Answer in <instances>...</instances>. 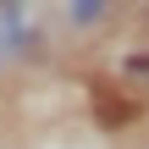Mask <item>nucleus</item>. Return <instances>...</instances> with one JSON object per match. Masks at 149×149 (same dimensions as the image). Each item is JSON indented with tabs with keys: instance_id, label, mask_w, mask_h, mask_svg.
I'll list each match as a JSON object with an SVG mask.
<instances>
[{
	"instance_id": "1",
	"label": "nucleus",
	"mask_w": 149,
	"mask_h": 149,
	"mask_svg": "<svg viewBox=\"0 0 149 149\" xmlns=\"http://www.w3.org/2000/svg\"><path fill=\"white\" fill-rule=\"evenodd\" d=\"M77 17L88 22V17H100V0H77Z\"/></svg>"
}]
</instances>
